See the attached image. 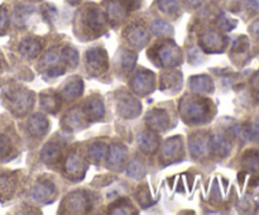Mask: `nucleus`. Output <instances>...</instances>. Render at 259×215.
<instances>
[{
    "label": "nucleus",
    "instance_id": "nucleus-1",
    "mask_svg": "<svg viewBox=\"0 0 259 215\" xmlns=\"http://www.w3.org/2000/svg\"><path fill=\"white\" fill-rule=\"evenodd\" d=\"M156 56L158 57V61L163 66H175L180 61V51L172 43H164L159 47L156 48Z\"/></svg>",
    "mask_w": 259,
    "mask_h": 215
},
{
    "label": "nucleus",
    "instance_id": "nucleus-2",
    "mask_svg": "<svg viewBox=\"0 0 259 215\" xmlns=\"http://www.w3.org/2000/svg\"><path fill=\"white\" fill-rule=\"evenodd\" d=\"M210 113V105L206 100H195L185 106V115L191 121L206 120V116Z\"/></svg>",
    "mask_w": 259,
    "mask_h": 215
},
{
    "label": "nucleus",
    "instance_id": "nucleus-3",
    "mask_svg": "<svg viewBox=\"0 0 259 215\" xmlns=\"http://www.w3.org/2000/svg\"><path fill=\"white\" fill-rule=\"evenodd\" d=\"M225 45H227V39L220 33L214 32V30L207 32L201 38L202 48L207 52H222Z\"/></svg>",
    "mask_w": 259,
    "mask_h": 215
},
{
    "label": "nucleus",
    "instance_id": "nucleus-4",
    "mask_svg": "<svg viewBox=\"0 0 259 215\" xmlns=\"http://www.w3.org/2000/svg\"><path fill=\"white\" fill-rule=\"evenodd\" d=\"M88 65L93 71H104L108 67V58L106 53L100 48H94L88 52Z\"/></svg>",
    "mask_w": 259,
    "mask_h": 215
},
{
    "label": "nucleus",
    "instance_id": "nucleus-5",
    "mask_svg": "<svg viewBox=\"0 0 259 215\" xmlns=\"http://www.w3.org/2000/svg\"><path fill=\"white\" fill-rule=\"evenodd\" d=\"M230 143L225 138L219 136H214L209 139L207 148L214 156L217 157H227L230 152Z\"/></svg>",
    "mask_w": 259,
    "mask_h": 215
},
{
    "label": "nucleus",
    "instance_id": "nucleus-6",
    "mask_svg": "<svg viewBox=\"0 0 259 215\" xmlns=\"http://www.w3.org/2000/svg\"><path fill=\"white\" fill-rule=\"evenodd\" d=\"M66 171L73 180H81L85 174V162L77 154H72L66 162Z\"/></svg>",
    "mask_w": 259,
    "mask_h": 215
},
{
    "label": "nucleus",
    "instance_id": "nucleus-7",
    "mask_svg": "<svg viewBox=\"0 0 259 215\" xmlns=\"http://www.w3.org/2000/svg\"><path fill=\"white\" fill-rule=\"evenodd\" d=\"M10 100H12L13 106L17 109L18 113L23 114L27 110H29L30 106L33 104V98L29 93H24V91H18V93L13 94L10 96Z\"/></svg>",
    "mask_w": 259,
    "mask_h": 215
},
{
    "label": "nucleus",
    "instance_id": "nucleus-8",
    "mask_svg": "<svg viewBox=\"0 0 259 215\" xmlns=\"http://www.w3.org/2000/svg\"><path fill=\"white\" fill-rule=\"evenodd\" d=\"M119 113L125 118H134L141 113V104L132 96H126L119 103Z\"/></svg>",
    "mask_w": 259,
    "mask_h": 215
},
{
    "label": "nucleus",
    "instance_id": "nucleus-9",
    "mask_svg": "<svg viewBox=\"0 0 259 215\" xmlns=\"http://www.w3.org/2000/svg\"><path fill=\"white\" fill-rule=\"evenodd\" d=\"M152 86H153V75L148 71H141L133 81V89L137 93H148Z\"/></svg>",
    "mask_w": 259,
    "mask_h": 215
},
{
    "label": "nucleus",
    "instance_id": "nucleus-10",
    "mask_svg": "<svg viewBox=\"0 0 259 215\" xmlns=\"http://www.w3.org/2000/svg\"><path fill=\"white\" fill-rule=\"evenodd\" d=\"M66 204H67V209H70V211H81L88 206L89 197L85 192H73L70 196H67Z\"/></svg>",
    "mask_w": 259,
    "mask_h": 215
},
{
    "label": "nucleus",
    "instance_id": "nucleus-11",
    "mask_svg": "<svg viewBox=\"0 0 259 215\" xmlns=\"http://www.w3.org/2000/svg\"><path fill=\"white\" fill-rule=\"evenodd\" d=\"M147 123L149 126H152V129L163 131L168 125V115L163 110H153L151 114H148Z\"/></svg>",
    "mask_w": 259,
    "mask_h": 215
},
{
    "label": "nucleus",
    "instance_id": "nucleus-12",
    "mask_svg": "<svg viewBox=\"0 0 259 215\" xmlns=\"http://www.w3.org/2000/svg\"><path fill=\"white\" fill-rule=\"evenodd\" d=\"M182 153V144L181 139L179 137H174V138L168 139L164 144L163 148V157L166 159H177L176 157H179Z\"/></svg>",
    "mask_w": 259,
    "mask_h": 215
},
{
    "label": "nucleus",
    "instance_id": "nucleus-13",
    "mask_svg": "<svg viewBox=\"0 0 259 215\" xmlns=\"http://www.w3.org/2000/svg\"><path fill=\"white\" fill-rule=\"evenodd\" d=\"M138 143L141 144L142 151H144L146 153H153L158 147V139H157L156 134H153L152 132H144L139 136Z\"/></svg>",
    "mask_w": 259,
    "mask_h": 215
},
{
    "label": "nucleus",
    "instance_id": "nucleus-14",
    "mask_svg": "<svg viewBox=\"0 0 259 215\" xmlns=\"http://www.w3.org/2000/svg\"><path fill=\"white\" fill-rule=\"evenodd\" d=\"M28 129L33 136H43L48 131V121L42 115H34L28 121Z\"/></svg>",
    "mask_w": 259,
    "mask_h": 215
},
{
    "label": "nucleus",
    "instance_id": "nucleus-15",
    "mask_svg": "<svg viewBox=\"0 0 259 215\" xmlns=\"http://www.w3.org/2000/svg\"><path fill=\"white\" fill-rule=\"evenodd\" d=\"M55 195V186L51 181H43L35 187L34 192H33V196L35 200H39V201H47L48 199Z\"/></svg>",
    "mask_w": 259,
    "mask_h": 215
},
{
    "label": "nucleus",
    "instance_id": "nucleus-16",
    "mask_svg": "<svg viewBox=\"0 0 259 215\" xmlns=\"http://www.w3.org/2000/svg\"><path fill=\"white\" fill-rule=\"evenodd\" d=\"M85 110L86 116L89 119H100L104 116V106L101 104V101L96 100V99H93V100L88 101L86 104V108L83 109Z\"/></svg>",
    "mask_w": 259,
    "mask_h": 215
},
{
    "label": "nucleus",
    "instance_id": "nucleus-17",
    "mask_svg": "<svg viewBox=\"0 0 259 215\" xmlns=\"http://www.w3.org/2000/svg\"><path fill=\"white\" fill-rule=\"evenodd\" d=\"M243 166L247 171L254 175H259V153L258 152L250 151L247 152L243 157Z\"/></svg>",
    "mask_w": 259,
    "mask_h": 215
},
{
    "label": "nucleus",
    "instance_id": "nucleus-18",
    "mask_svg": "<svg viewBox=\"0 0 259 215\" xmlns=\"http://www.w3.org/2000/svg\"><path fill=\"white\" fill-rule=\"evenodd\" d=\"M125 159V148L123 146H114L109 152V164L114 168L121 167Z\"/></svg>",
    "mask_w": 259,
    "mask_h": 215
},
{
    "label": "nucleus",
    "instance_id": "nucleus-19",
    "mask_svg": "<svg viewBox=\"0 0 259 215\" xmlns=\"http://www.w3.org/2000/svg\"><path fill=\"white\" fill-rule=\"evenodd\" d=\"M191 89L199 93H210L212 91V82L207 76H195L190 82Z\"/></svg>",
    "mask_w": 259,
    "mask_h": 215
},
{
    "label": "nucleus",
    "instance_id": "nucleus-20",
    "mask_svg": "<svg viewBox=\"0 0 259 215\" xmlns=\"http://www.w3.org/2000/svg\"><path fill=\"white\" fill-rule=\"evenodd\" d=\"M129 42L133 43L134 46H138V47H142V46L146 45L148 42V35H147V32L143 29V28H132L129 30V35H128Z\"/></svg>",
    "mask_w": 259,
    "mask_h": 215
},
{
    "label": "nucleus",
    "instance_id": "nucleus-21",
    "mask_svg": "<svg viewBox=\"0 0 259 215\" xmlns=\"http://www.w3.org/2000/svg\"><path fill=\"white\" fill-rule=\"evenodd\" d=\"M40 45L35 39H25L20 45V52L28 58H34L39 53Z\"/></svg>",
    "mask_w": 259,
    "mask_h": 215
},
{
    "label": "nucleus",
    "instance_id": "nucleus-22",
    "mask_svg": "<svg viewBox=\"0 0 259 215\" xmlns=\"http://www.w3.org/2000/svg\"><path fill=\"white\" fill-rule=\"evenodd\" d=\"M207 143H209V141H206V139H205L202 136L196 137V138H192L191 144H190L192 156L194 157L204 156L207 151Z\"/></svg>",
    "mask_w": 259,
    "mask_h": 215
},
{
    "label": "nucleus",
    "instance_id": "nucleus-23",
    "mask_svg": "<svg viewBox=\"0 0 259 215\" xmlns=\"http://www.w3.org/2000/svg\"><path fill=\"white\" fill-rule=\"evenodd\" d=\"M81 93H82V82L81 80H73L66 86V89L63 90V96L68 100H72Z\"/></svg>",
    "mask_w": 259,
    "mask_h": 215
},
{
    "label": "nucleus",
    "instance_id": "nucleus-24",
    "mask_svg": "<svg viewBox=\"0 0 259 215\" xmlns=\"http://www.w3.org/2000/svg\"><path fill=\"white\" fill-rule=\"evenodd\" d=\"M58 157H60V147L52 143L47 144L45 147V149L42 152L43 161L48 162V163H53V162L57 161Z\"/></svg>",
    "mask_w": 259,
    "mask_h": 215
},
{
    "label": "nucleus",
    "instance_id": "nucleus-25",
    "mask_svg": "<svg viewBox=\"0 0 259 215\" xmlns=\"http://www.w3.org/2000/svg\"><path fill=\"white\" fill-rule=\"evenodd\" d=\"M14 190V180L9 176H0V197H8Z\"/></svg>",
    "mask_w": 259,
    "mask_h": 215
},
{
    "label": "nucleus",
    "instance_id": "nucleus-26",
    "mask_svg": "<svg viewBox=\"0 0 259 215\" xmlns=\"http://www.w3.org/2000/svg\"><path fill=\"white\" fill-rule=\"evenodd\" d=\"M40 105L48 111H56L58 109V105H60V101H58L57 96L52 95V94H47V95H42V99H40Z\"/></svg>",
    "mask_w": 259,
    "mask_h": 215
},
{
    "label": "nucleus",
    "instance_id": "nucleus-27",
    "mask_svg": "<svg viewBox=\"0 0 259 215\" xmlns=\"http://www.w3.org/2000/svg\"><path fill=\"white\" fill-rule=\"evenodd\" d=\"M106 154V147L101 143H96L94 146H91V148L89 149V156L94 161H101V159L105 157Z\"/></svg>",
    "mask_w": 259,
    "mask_h": 215
},
{
    "label": "nucleus",
    "instance_id": "nucleus-28",
    "mask_svg": "<svg viewBox=\"0 0 259 215\" xmlns=\"http://www.w3.org/2000/svg\"><path fill=\"white\" fill-rule=\"evenodd\" d=\"M88 24L91 29L99 30L103 28V20H101L100 13L96 10H91L88 14Z\"/></svg>",
    "mask_w": 259,
    "mask_h": 215
},
{
    "label": "nucleus",
    "instance_id": "nucleus-29",
    "mask_svg": "<svg viewBox=\"0 0 259 215\" xmlns=\"http://www.w3.org/2000/svg\"><path fill=\"white\" fill-rule=\"evenodd\" d=\"M245 131H247V139L259 142V121L247 123L245 124Z\"/></svg>",
    "mask_w": 259,
    "mask_h": 215
},
{
    "label": "nucleus",
    "instance_id": "nucleus-30",
    "mask_svg": "<svg viewBox=\"0 0 259 215\" xmlns=\"http://www.w3.org/2000/svg\"><path fill=\"white\" fill-rule=\"evenodd\" d=\"M62 57L65 58L66 62L68 63L70 66H76V63H77L78 61V55L77 52H76L75 50H72V48H66L65 51L62 52Z\"/></svg>",
    "mask_w": 259,
    "mask_h": 215
},
{
    "label": "nucleus",
    "instance_id": "nucleus-31",
    "mask_svg": "<svg viewBox=\"0 0 259 215\" xmlns=\"http://www.w3.org/2000/svg\"><path fill=\"white\" fill-rule=\"evenodd\" d=\"M248 46H249L248 38L244 37V35H240V37L237 38V39L234 40V43H233V52H243V51L247 50Z\"/></svg>",
    "mask_w": 259,
    "mask_h": 215
},
{
    "label": "nucleus",
    "instance_id": "nucleus-32",
    "mask_svg": "<svg viewBox=\"0 0 259 215\" xmlns=\"http://www.w3.org/2000/svg\"><path fill=\"white\" fill-rule=\"evenodd\" d=\"M128 174L131 175L132 177H136V179H138V177L144 176V168H143V166H142V164L139 163L138 161H133V162H132V163H131V166H129Z\"/></svg>",
    "mask_w": 259,
    "mask_h": 215
},
{
    "label": "nucleus",
    "instance_id": "nucleus-33",
    "mask_svg": "<svg viewBox=\"0 0 259 215\" xmlns=\"http://www.w3.org/2000/svg\"><path fill=\"white\" fill-rule=\"evenodd\" d=\"M137 197H138V201L141 202V205H142V206H143V207L148 206L149 204H152L151 196H149L148 190H147L146 187H142V189L139 190L138 194H137Z\"/></svg>",
    "mask_w": 259,
    "mask_h": 215
},
{
    "label": "nucleus",
    "instance_id": "nucleus-34",
    "mask_svg": "<svg viewBox=\"0 0 259 215\" xmlns=\"http://www.w3.org/2000/svg\"><path fill=\"white\" fill-rule=\"evenodd\" d=\"M10 152V141L4 136H0V158H4Z\"/></svg>",
    "mask_w": 259,
    "mask_h": 215
},
{
    "label": "nucleus",
    "instance_id": "nucleus-35",
    "mask_svg": "<svg viewBox=\"0 0 259 215\" xmlns=\"http://www.w3.org/2000/svg\"><path fill=\"white\" fill-rule=\"evenodd\" d=\"M153 32L156 33L157 35H166L171 32V28H169L168 24L163 22H157L156 24L153 25Z\"/></svg>",
    "mask_w": 259,
    "mask_h": 215
},
{
    "label": "nucleus",
    "instance_id": "nucleus-36",
    "mask_svg": "<svg viewBox=\"0 0 259 215\" xmlns=\"http://www.w3.org/2000/svg\"><path fill=\"white\" fill-rule=\"evenodd\" d=\"M8 24H9V20H8V14L5 12V9H0V34L5 33L7 30Z\"/></svg>",
    "mask_w": 259,
    "mask_h": 215
},
{
    "label": "nucleus",
    "instance_id": "nucleus-37",
    "mask_svg": "<svg viewBox=\"0 0 259 215\" xmlns=\"http://www.w3.org/2000/svg\"><path fill=\"white\" fill-rule=\"evenodd\" d=\"M123 61H124L123 67L126 68V70H128V68L131 70L132 66H133L134 62H136V56H134L133 53H131V52H126V55L124 56Z\"/></svg>",
    "mask_w": 259,
    "mask_h": 215
},
{
    "label": "nucleus",
    "instance_id": "nucleus-38",
    "mask_svg": "<svg viewBox=\"0 0 259 215\" xmlns=\"http://www.w3.org/2000/svg\"><path fill=\"white\" fill-rule=\"evenodd\" d=\"M114 207H118V209H132V206L129 204H126L124 200H120L119 202H116L115 205H114ZM113 212H120V214H129L131 212V210H114Z\"/></svg>",
    "mask_w": 259,
    "mask_h": 215
},
{
    "label": "nucleus",
    "instance_id": "nucleus-39",
    "mask_svg": "<svg viewBox=\"0 0 259 215\" xmlns=\"http://www.w3.org/2000/svg\"><path fill=\"white\" fill-rule=\"evenodd\" d=\"M252 33L255 35V37L259 38V19L257 20V22L253 23V25H252Z\"/></svg>",
    "mask_w": 259,
    "mask_h": 215
},
{
    "label": "nucleus",
    "instance_id": "nucleus-40",
    "mask_svg": "<svg viewBox=\"0 0 259 215\" xmlns=\"http://www.w3.org/2000/svg\"><path fill=\"white\" fill-rule=\"evenodd\" d=\"M254 90H255V98L259 101V77L255 78L254 81Z\"/></svg>",
    "mask_w": 259,
    "mask_h": 215
},
{
    "label": "nucleus",
    "instance_id": "nucleus-41",
    "mask_svg": "<svg viewBox=\"0 0 259 215\" xmlns=\"http://www.w3.org/2000/svg\"><path fill=\"white\" fill-rule=\"evenodd\" d=\"M244 177H245V172H240V174H239V182H240V185H243V181H244Z\"/></svg>",
    "mask_w": 259,
    "mask_h": 215
}]
</instances>
